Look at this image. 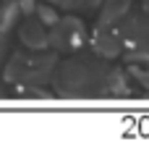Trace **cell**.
Segmentation results:
<instances>
[{
    "label": "cell",
    "mask_w": 149,
    "mask_h": 147,
    "mask_svg": "<svg viewBox=\"0 0 149 147\" xmlns=\"http://www.w3.org/2000/svg\"><path fill=\"white\" fill-rule=\"evenodd\" d=\"M52 55H13L5 66V79L18 84H37L52 71Z\"/></svg>",
    "instance_id": "obj_1"
},
{
    "label": "cell",
    "mask_w": 149,
    "mask_h": 147,
    "mask_svg": "<svg viewBox=\"0 0 149 147\" xmlns=\"http://www.w3.org/2000/svg\"><path fill=\"white\" fill-rule=\"evenodd\" d=\"M84 39H86V32H84V24L76 16L58 18L50 29V42L60 50H76V47L84 45Z\"/></svg>",
    "instance_id": "obj_2"
},
{
    "label": "cell",
    "mask_w": 149,
    "mask_h": 147,
    "mask_svg": "<svg viewBox=\"0 0 149 147\" xmlns=\"http://www.w3.org/2000/svg\"><path fill=\"white\" fill-rule=\"evenodd\" d=\"M120 37L131 53H147L149 50V11L147 16H131L120 18Z\"/></svg>",
    "instance_id": "obj_3"
},
{
    "label": "cell",
    "mask_w": 149,
    "mask_h": 147,
    "mask_svg": "<svg viewBox=\"0 0 149 147\" xmlns=\"http://www.w3.org/2000/svg\"><path fill=\"white\" fill-rule=\"evenodd\" d=\"M123 47H126V42H123V37H120V29H118L115 24L100 21L97 29H94V50H97L102 58H118Z\"/></svg>",
    "instance_id": "obj_4"
},
{
    "label": "cell",
    "mask_w": 149,
    "mask_h": 147,
    "mask_svg": "<svg viewBox=\"0 0 149 147\" xmlns=\"http://www.w3.org/2000/svg\"><path fill=\"white\" fill-rule=\"evenodd\" d=\"M47 24L37 16V18H26L21 26H18V39L26 45V47H31V50H42V47H47L50 45V32L45 29Z\"/></svg>",
    "instance_id": "obj_5"
},
{
    "label": "cell",
    "mask_w": 149,
    "mask_h": 147,
    "mask_svg": "<svg viewBox=\"0 0 149 147\" xmlns=\"http://www.w3.org/2000/svg\"><path fill=\"white\" fill-rule=\"evenodd\" d=\"M131 8V0H102V16L100 21L105 24H120V18H126Z\"/></svg>",
    "instance_id": "obj_6"
},
{
    "label": "cell",
    "mask_w": 149,
    "mask_h": 147,
    "mask_svg": "<svg viewBox=\"0 0 149 147\" xmlns=\"http://www.w3.org/2000/svg\"><path fill=\"white\" fill-rule=\"evenodd\" d=\"M37 16H39V18H42L47 26H52V24L60 18V16H58V11H52L50 5H37Z\"/></svg>",
    "instance_id": "obj_7"
},
{
    "label": "cell",
    "mask_w": 149,
    "mask_h": 147,
    "mask_svg": "<svg viewBox=\"0 0 149 147\" xmlns=\"http://www.w3.org/2000/svg\"><path fill=\"white\" fill-rule=\"evenodd\" d=\"M16 5H18V11H24V13L37 11V3H34V0H16Z\"/></svg>",
    "instance_id": "obj_8"
}]
</instances>
